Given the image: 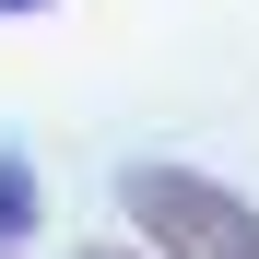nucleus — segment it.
<instances>
[{
    "instance_id": "3",
    "label": "nucleus",
    "mask_w": 259,
    "mask_h": 259,
    "mask_svg": "<svg viewBox=\"0 0 259 259\" xmlns=\"http://www.w3.org/2000/svg\"><path fill=\"white\" fill-rule=\"evenodd\" d=\"M12 12H59V0H0V24H12Z\"/></svg>"
},
{
    "instance_id": "4",
    "label": "nucleus",
    "mask_w": 259,
    "mask_h": 259,
    "mask_svg": "<svg viewBox=\"0 0 259 259\" xmlns=\"http://www.w3.org/2000/svg\"><path fill=\"white\" fill-rule=\"evenodd\" d=\"M71 259H142V247H71Z\"/></svg>"
},
{
    "instance_id": "2",
    "label": "nucleus",
    "mask_w": 259,
    "mask_h": 259,
    "mask_svg": "<svg viewBox=\"0 0 259 259\" xmlns=\"http://www.w3.org/2000/svg\"><path fill=\"white\" fill-rule=\"evenodd\" d=\"M35 224H48V177L24 153H0V259H35Z\"/></svg>"
},
{
    "instance_id": "1",
    "label": "nucleus",
    "mask_w": 259,
    "mask_h": 259,
    "mask_svg": "<svg viewBox=\"0 0 259 259\" xmlns=\"http://www.w3.org/2000/svg\"><path fill=\"white\" fill-rule=\"evenodd\" d=\"M118 212H130L142 259H259V200L200 177V165H130Z\"/></svg>"
}]
</instances>
